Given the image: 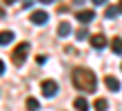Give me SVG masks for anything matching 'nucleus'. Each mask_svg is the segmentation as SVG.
<instances>
[{"label": "nucleus", "mask_w": 122, "mask_h": 111, "mask_svg": "<svg viewBox=\"0 0 122 111\" xmlns=\"http://www.w3.org/2000/svg\"><path fill=\"white\" fill-rule=\"evenodd\" d=\"M71 80H73V87L84 91V93H93L96 87H98L96 73H93L91 69H87V67H76L73 73H71Z\"/></svg>", "instance_id": "1"}, {"label": "nucleus", "mask_w": 122, "mask_h": 111, "mask_svg": "<svg viewBox=\"0 0 122 111\" xmlns=\"http://www.w3.org/2000/svg\"><path fill=\"white\" fill-rule=\"evenodd\" d=\"M29 42H18L16 44V49L11 51V60H13V64L16 67H22L25 64V60H27V56H29Z\"/></svg>", "instance_id": "2"}, {"label": "nucleus", "mask_w": 122, "mask_h": 111, "mask_svg": "<svg viewBox=\"0 0 122 111\" xmlns=\"http://www.w3.org/2000/svg\"><path fill=\"white\" fill-rule=\"evenodd\" d=\"M40 89H42V95H45V98H53V95L58 93V82H56V80H45V82L40 85Z\"/></svg>", "instance_id": "3"}, {"label": "nucleus", "mask_w": 122, "mask_h": 111, "mask_svg": "<svg viewBox=\"0 0 122 111\" xmlns=\"http://www.w3.org/2000/svg\"><path fill=\"white\" fill-rule=\"evenodd\" d=\"M47 20H49V13L47 11H42V9L31 11V22H33V25H47Z\"/></svg>", "instance_id": "4"}, {"label": "nucleus", "mask_w": 122, "mask_h": 111, "mask_svg": "<svg viewBox=\"0 0 122 111\" xmlns=\"http://www.w3.org/2000/svg\"><path fill=\"white\" fill-rule=\"evenodd\" d=\"M89 40H91V47H93V49H104V47H107V38H104L102 33H96V36H91Z\"/></svg>", "instance_id": "5"}, {"label": "nucleus", "mask_w": 122, "mask_h": 111, "mask_svg": "<svg viewBox=\"0 0 122 111\" xmlns=\"http://www.w3.org/2000/svg\"><path fill=\"white\" fill-rule=\"evenodd\" d=\"M76 18H78V22L87 25V22H91L93 18H96V11H91V9H87V11H78V13H76Z\"/></svg>", "instance_id": "6"}, {"label": "nucleus", "mask_w": 122, "mask_h": 111, "mask_svg": "<svg viewBox=\"0 0 122 111\" xmlns=\"http://www.w3.org/2000/svg\"><path fill=\"white\" fill-rule=\"evenodd\" d=\"M16 40V33L13 31H0V47H7Z\"/></svg>", "instance_id": "7"}, {"label": "nucleus", "mask_w": 122, "mask_h": 111, "mask_svg": "<svg viewBox=\"0 0 122 111\" xmlns=\"http://www.w3.org/2000/svg\"><path fill=\"white\" fill-rule=\"evenodd\" d=\"M104 85H107V89H109V91H120V80L118 78H113V76H107L104 78Z\"/></svg>", "instance_id": "8"}, {"label": "nucleus", "mask_w": 122, "mask_h": 111, "mask_svg": "<svg viewBox=\"0 0 122 111\" xmlns=\"http://www.w3.org/2000/svg\"><path fill=\"white\" fill-rule=\"evenodd\" d=\"M58 36H60V38L71 36V25H69V22H60V25H58Z\"/></svg>", "instance_id": "9"}, {"label": "nucleus", "mask_w": 122, "mask_h": 111, "mask_svg": "<svg viewBox=\"0 0 122 111\" xmlns=\"http://www.w3.org/2000/svg\"><path fill=\"white\" fill-rule=\"evenodd\" d=\"M73 107H76V111H89V102L84 100V98H76Z\"/></svg>", "instance_id": "10"}, {"label": "nucleus", "mask_w": 122, "mask_h": 111, "mask_svg": "<svg viewBox=\"0 0 122 111\" xmlns=\"http://www.w3.org/2000/svg\"><path fill=\"white\" fill-rule=\"evenodd\" d=\"M111 51H113V53H120V56H122V38H118V36H116V38L111 40Z\"/></svg>", "instance_id": "11"}, {"label": "nucleus", "mask_w": 122, "mask_h": 111, "mask_svg": "<svg viewBox=\"0 0 122 111\" xmlns=\"http://www.w3.org/2000/svg\"><path fill=\"white\" fill-rule=\"evenodd\" d=\"M93 107H96V111H107L109 109V102H107L104 98H98L96 102H93Z\"/></svg>", "instance_id": "12"}, {"label": "nucleus", "mask_w": 122, "mask_h": 111, "mask_svg": "<svg viewBox=\"0 0 122 111\" xmlns=\"http://www.w3.org/2000/svg\"><path fill=\"white\" fill-rule=\"evenodd\" d=\"M25 107L29 109V111H36V109H38L40 105H38V100H36V98H27V102H25Z\"/></svg>", "instance_id": "13"}, {"label": "nucleus", "mask_w": 122, "mask_h": 111, "mask_svg": "<svg viewBox=\"0 0 122 111\" xmlns=\"http://www.w3.org/2000/svg\"><path fill=\"white\" fill-rule=\"evenodd\" d=\"M104 16H107V18H116V16H118V7H109V9L104 11Z\"/></svg>", "instance_id": "14"}, {"label": "nucleus", "mask_w": 122, "mask_h": 111, "mask_svg": "<svg viewBox=\"0 0 122 111\" xmlns=\"http://www.w3.org/2000/svg\"><path fill=\"white\" fill-rule=\"evenodd\" d=\"M76 38H78V40H84V38H89V31H87V29H84V27H82V29H80V31H78V33H76Z\"/></svg>", "instance_id": "15"}, {"label": "nucleus", "mask_w": 122, "mask_h": 111, "mask_svg": "<svg viewBox=\"0 0 122 111\" xmlns=\"http://www.w3.org/2000/svg\"><path fill=\"white\" fill-rule=\"evenodd\" d=\"M36 62H38V64H45L47 58H45V56H38V58H36Z\"/></svg>", "instance_id": "16"}, {"label": "nucleus", "mask_w": 122, "mask_h": 111, "mask_svg": "<svg viewBox=\"0 0 122 111\" xmlns=\"http://www.w3.org/2000/svg\"><path fill=\"white\" fill-rule=\"evenodd\" d=\"M91 2H93V5H104L107 0H91Z\"/></svg>", "instance_id": "17"}, {"label": "nucleus", "mask_w": 122, "mask_h": 111, "mask_svg": "<svg viewBox=\"0 0 122 111\" xmlns=\"http://www.w3.org/2000/svg\"><path fill=\"white\" fill-rule=\"evenodd\" d=\"M2 73H5V62L0 60V76H2Z\"/></svg>", "instance_id": "18"}, {"label": "nucleus", "mask_w": 122, "mask_h": 111, "mask_svg": "<svg viewBox=\"0 0 122 111\" xmlns=\"http://www.w3.org/2000/svg\"><path fill=\"white\" fill-rule=\"evenodd\" d=\"M118 13H122V0L118 2Z\"/></svg>", "instance_id": "19"}, {"label": "nucleus", "mask_w": 122, "mask_h": 111, "mask_svg": "<svg viewBox=\"0 0 122 111\" xmlns=\"http://www.w3.org/2000/svg\"><path fill=\"white\" fill-rule=\"evenodd\" d=\"M40 2H42V5H49V2H53V0H40Z\"/></svg>", "instance_id": "20"}, {"label": "nucleus", "mask_w": 122, "mask_h": 111, "mask_svg": "<svg viewBox=\"0 0 122 111\" xmlns=\"http://www.w3.org/2000/svg\"><path fill=\"white\" fill-rule=\"evenodd\" d=\"M5 2H7V5H13V2H16V0H5Z\"/></svg>", "instance_id": "21"}, {"label": "nucleus", "mask_w": 122, "mask_h": 111, "mask_svg": "<svg viewBox=\"0 0 122 111\" xmlns=\"http://www.w3.org/2000/svg\"><path fill=\"white\" fill-rule=\"evenodd\" d=\"M0 16H5V11H2V9H0Z\"/></svg>", "instance_id": "22"}]
</instances>
